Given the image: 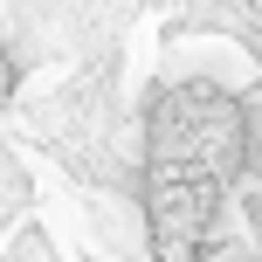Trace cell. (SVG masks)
<instances>
[{"mask_svg": "<svg viewBox=\"0 0 262 262\" xmlns=\"http://www.w3.org/2000/svg\"><path fill=\"white\" fill-rule=\"evenodd\" d=\"M249 152V104L221 83H166L145 111V242L152 262H200Z\"/></svg>", "mask_w": 262, "mask_h": 262, "instance_id": "1", "label": "cell"}, {"mask_svg": "<svg viewBox=\"0 0 262 262\" xmlns=\"http://www.w3.org/2000/svg\"><path fill=\"white\" fill-rule=\"evenodd\" d=\"M7 97H14V55L0 49V104H7Z\"/></svg>", "mask_w": 262, "mask_h": 262, "instance_id": "2", "label": "cell"}]
</instances>
